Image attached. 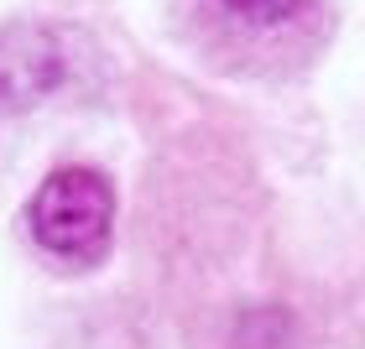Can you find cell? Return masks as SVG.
I'll return each mask as SVG.
<instances>
[{
    "label": "cell",
    "instance_id": "cell-1",
    "mask_svg": "<svg viewBox=\"0 0 365 349\" xmlns=\"http://www.w3.org/2000/svg\"><path fill=\"white\" fill-rule=\"evenodd\" d=\"M31 235L47 256L58 261H94L110 240V219H115V198L110 182L89 172V167H58L53 177L31 193Z\"/></svg>",
    "mask_w": 365,
    "mask_h": 349
},
{
    "label": "cell",
    "instance_id": "cell-2",
    "mask_svg": "<svg viewBox=\"0 0 365 349\" xmlns=\"http://www.w3.org/2000/svg\"><path fill=\"white\" fill-rule=\"evenodd\" d=\"M58 78H63V53H58L53 31H42V26L0 31V105L6 110L42 99Z\"/></svg>",
    "mask_w": 365,
    "mask_h": 349
},
{
    "label": "cell",
    "instance_id": "cell-3",
    "mask_svg": "<svg viewBox=\"0 0 365 349\" xmlns=\"http://www.w3.org/2000/svg\"><path fill=\"white\" fill-rule=\"evenodd\" d=\"M209 6L235 37L282 42V37H292V31H303L313 21L319 0H209Z\"/></svg>",
    "mask_w": 365,
    "mask_h": 349
}]
</instances>
